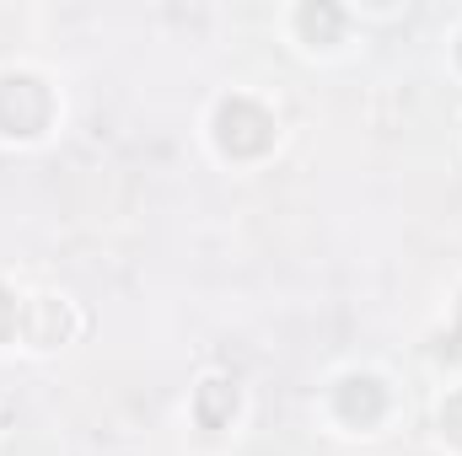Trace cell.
I'll return each instance as SVG.
<instances>
[{"instance_id": "cell-1", "label": "cell", "mask_w": 462, "mask_h": 456, "mask_svg": "<svg viewBox=\"0 0 462 456\" xmlns=\"http://www.w3.org/2000/svg\"><path fill=\"white\" fill-rule=\"evenodd\" d=\"M216 140L231 156H263L269 140H274V118L263 114L258 103H247V97H231L216 114Z\"/></svg>"}, {"instance_id": "cell-2", "label": "cell", "mask_w": 462, "mask_h": 456, "mask_svg": "<svg viewBox=\"0 0 462 456\" xmlns=\"http://www.w3.org/2000/svg\"><path fill=\"white\" fill-rule=\"evenodd\" d=\"M49 123V92L32 76H5L0 81V129L5 134H38Z\"/></svg>"}, {"instance_id": "cell-3", "label": "cell", "mask_w": 462, "mask_h": 456, "mask_svg": "<svg viewBox=\"0 0 462 456\" xmlns=\"http://www.w3.org/2000/svg\"><path fill=\"white\" fill-rule=\"evenodd\" d=\"M334 403H339V414H345L349 424H360V430H365V424H376V419H382L387 392H382L371 376H349V381H339V397H334Z\"/></svg>"}, {"instance_id": "cell-4", "label": "cell", "mask_w": 462, "mask_h": 456, "mask_svg": "<svg viewBox=\"0 0 462 456\" xmlns=\"http://www.w3.org/2000/svg\"><path fill=\"white\" fill-rule=\"evenodd\" d=\"M231 408H236V392H231L226 381H205V387H199V424H205V430L226 424Z\"/></svg>"}, {"instance_id": "cell-5", "label": "cell", "mask_w": 462, "mask_h": 456, "mask_svg": "<svg viewBox=\"0 0 462 456\" xmlns=\"http://www.w3.org/2000/svg\"><path fill=\"white\" fill-rule=\"evenodd\" d=\"M296 22H301V32H307L312 43H334V38H339V27H345V16H339L334 5H301V16H296Z\"/></svg>"}, {"instance_id": "cell-6", "label": "cell", "mask_w": 462, "mask_h": 456, "mask_svg": "<svg viewBox=\"0 0 462 456\" xmlns=\"http://www.w3.org/2000/svg\"><path fill=\"white\" fill-rule=\"evenodd\" d=\"M441 430H447V441H457L462 446V392L447 397V408H441Z\"/></svg>"}, {"instance_id": "cell-7", "label": "cell", "mask_w": 462, "mask_h": 456, "mask_svg": "<svg viewBox=\"0 0 462 456\" xmlns=\"http://www.w3.org/2000/svg\"><path fill=\"white\" fill-rule=\"evenodd\" d=\"M11 333H16V296L0 290V339H11Z\"/></svg>"}, {"instance_id": "cell-8", "label": "cell", "mask_w": 462, "mask_h": 456, "mask_svg": "<svg viewBox=\"0 0 462 456\" xmlns=\"http://www.w3.org/2000/svg\"><path fill=\"white\" fill-rule=\"evenodd\" d=\"M457 317H462V301H457ZM441 354H452V360H457V354H462V328H457V333H452V343H441Z\"/></svg>"}, {"instance_id": "cell-9", "label": "cell", "mask_w": 462, "mask_h": 456, "mask_svg": "<svg viewBox=\"0 0 462 456\" xmlns=\"http://www.w3.org/2000/svg\"><path fill=\"white\" fill-rule=\"evenodd\" d=\"M457 59H462V43H457Z\"/></svg>"}]
</instances>
